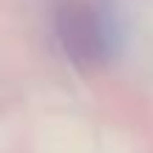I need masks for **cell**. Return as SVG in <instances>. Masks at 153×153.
Here are the masks:
<instances>
[{"label": "cell", "instance_id": "cell-1", "mask_svg": "<svg viewBox=\"0 0 153 153\" xmlns=\"http://www.w3.org/2000/svg\"><path fill=\"white\" fill-rule=\"evenodd\" d=\"M57 34H60L65 51L71 54V60L76 65H88L102 51L99 23L85 9H76V6L62 9V14L57 17Z\"/></svg>", "mask_w": 153, "mask_h": 153}]
</instances>
